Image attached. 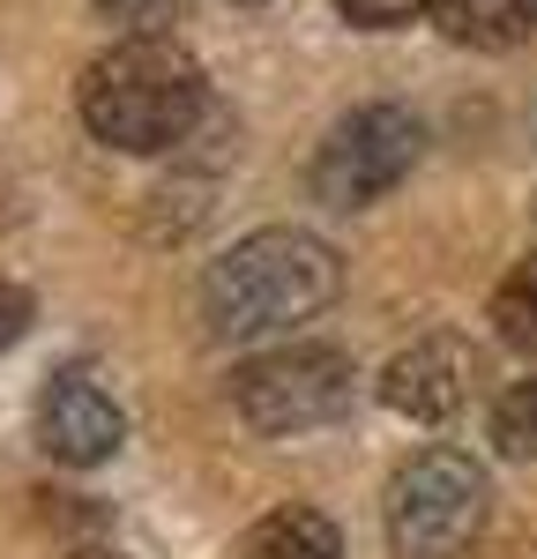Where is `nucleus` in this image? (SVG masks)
<instances>
[{
  "label": "nucleus",
  "instance_id": "f257e3e1",
  "mask_svg": "<svg viewBox=\"0 0 537 559\" xmlns=\"http://www.w3.org/2000/svg\"><path fill=\"white\" fill-rule=\"evenodd\" d=\"M336 284H344V261L329 239H313L299 224H268V231H247L224 261H210L202 321L217 344H254V336H276L321 313L336 299Z\"/></svg>",
  "mask_w": 537,
  "mask_h": 559
},
{
  "label": "nucleus",
  "instance_id": "f03ea898",
  "mask_svg": "<svg viewBox=\"0 0 537 559\" xmlns=\"http://www.w3.org/2000/svg\"><path fill=\"white\" fill-rule=\"evenodd\" d=\"M75 105H83V128L97 142H112L128 157H157V150H179L194 134L210 90H202V68H194L187 45L120 38L112 52H97L83 68Z\"/></svg>",
  "mask_w": 537,
  "mask_h": 559
},
{
  "label": "nucleus",
  "instance_id": "7ed1b4c3",
  "mask_svg": "<svg viewBox=\"0 0 537 559\" xmlns=\"http://www.w3.org/2000/svg\"><path fill=\"white\" fill-rule=\"evenodd\" d=\"M492 515V477L463 448H418L389 477V552L396 559H470Z\"/></svg>",
  "mask_w": 537,
  "mask_h": 559
},
{
  "label": "nucleus",
  "instance_id": "20e7f679",
  "mask_svg": "<svg viewBox=\"0 0 537 559\" xmlns=\"http://www.w3.org/2000/svg\"><path fill=\"white\" fill-rule=\"evenodd\" d=\"M358 395V366L351 350L336 344H284L268 358H247L231 373V403L254 432H313V426H336Z\"/></svg>",
  "mask_w": 537,
  "mask_h": 559
},
{
  "label": "nucleus",
  "instance_id": "39448f33",
  "mask_svg": "<svg viewBox=\"0 0 537 559\" xmlns=\"http://www.w3.org/2000/svg\"><path fill=\"white\" fill-rule=\"evenodd\" d=\"M418 150H426V128L403 105H358L313 150V194L329 210H366L418 165Z\"/></svg>",
  "mask_w": 537,
  "mask_h": 559
},
{
  "label": "nucleus",
  "instance_id": "423d86ee",
  "mask_svg": "<svg viewBox=\"0 0 537 559\" xmlns=\"http://www.w3.org/2000/svg\"><path fill=\"white\" fill-rule=\"evenodd\" d=\"M120 440H128V418H120V403L90 381L83 366H68V373L45 381V395H38V448L52 455V463L97 471V463L120 455Z\"/></svg>",
  "mask_w": 537,
  "mask_h": 559
},
{
  "label": "nucleus",
  "instance_id": "0eeeda50",
  "mask_svg": "<svg viewBox=\"0 0 537 559\" xmlns=\"http://www.w3.org/2000/svg\"><path fill=\"white\" fill-rule=\"evenodd\" d=\"M470 388H478V350L441 329V336H418L410 350L389 358V373H381V403H389L396 418L441 426V418H455V411L470 403Z\"/></svg>",
  "mask_w": 537,
  "mask_h": 559
},
{
  "label": "nucleus",
  "instance_id": "6e6552de",
  "mask_svg": "<svg viewBox=\"0 0 537 559\" xmlns=\"http://www.w3.org/2000/svg\"><path fill=\"white\" fill-rule=\"evenodd\" d=\"M433 23L470 52H515L537 31V0H433Z\"/></svg>",
  "mask_w": 537,
  "mask_h": 559
},
{
  "label": "nucleus",
  "instance_id": "1a4fd4ad",
  "mask_svg": "<svg viewBox=\"0 0 537 559\" xmlns=\"http://www.w3.org/2000/svg\"><path fill=\"white\" fill-rule=\"evenodd\" d=\"M239 559H344V537H336V522L313 515V508H276L247 530V545Z\"/></svg>",
  "mask_w": 537,
  "mask_h": 559
},
{
  "label": "nucleus",
  "instance_id": "9d476101",
  "mask_svg": "<svg viewBox=\"0 0 537 559\" xmlns=\"http://www.w3.org/2000/svg\"><path fill=\"white\" fill-rule=\"evenodd\" d=\"M492 329H500V344L537 350V254L492 292Z\"/></svg>",
  "mask_w": 537,
  "mask_h": 559
},
{
  "label": "nucleus",
  "instance_id": "9b49d317",
  "mask_svg": "<svg viewBox=\"0 0 537 559\" xmlns=\"http://www.w3.org/2000/svg\"><path fill=\"white\" fill-rule=\"evenodd\" d=\"M492 440H500V455H537V373L492 403Z\"/></svg>",
  "mask_w": 537,
  "mask_h": 559
},
{
  "label": "nucleus",
  "instance_id": "f8f14e48",
  "mask_svg": "<svg viewBox=\"0 0 537 559\" xmlns=\"http://www.w3.org/2000/svg\"><path fill=\"white\" fill-rule=\"evenodd\" d=\"M112 23H128V38H165V23H172L187 0H97Z\"/></svg>",
  "mask_w": 537,
  "mask_h": 559
},
{
  "label": "nucleus",
  "instance_id": "ddd939ff",
  "mask_svg": "<svg viewBox=\"0 0 537 559\" xmlns=\"http://www.w3.org/2000/svg\"><path fill=\"white\" fill-rule=\"evenodd\" d=\"M344 15H351L358 31H396V23H410L418 8H433V0H336Z\"/></svg>",
  "mask_w": 537,
  "mask_h": 559
},
{
  "label": "nucleus",
  "instance_id": "4468645a",
  "mask_svg": "<svg viewBox=\"0 0 537 559\" xmlns=\"http://www.w3.org/2000/svg\"><path fill=\"white\" fill-rule=\"evenodd\" d=\"M23 329H31V292L0 284V350H8V344H23Z\"/></svg>",
  "mask_w": 537,
  "mask_h": 559
},
{
  "label": "nucleus",
  "instance_id": "2eb2a0df",
  "mask_svg": "<svg viewBox=\"0 0 537 559\" xmlns=\"http://www.w3.org/2000/svg\"><path fill=\"white\" fill-rule=\"evenodd\" d=\"M68 559H120V552H105V545H90V552H68Z\"/></svg>",
  "mask_w": 537,
  "mask_h": 559
}]
</instances>
